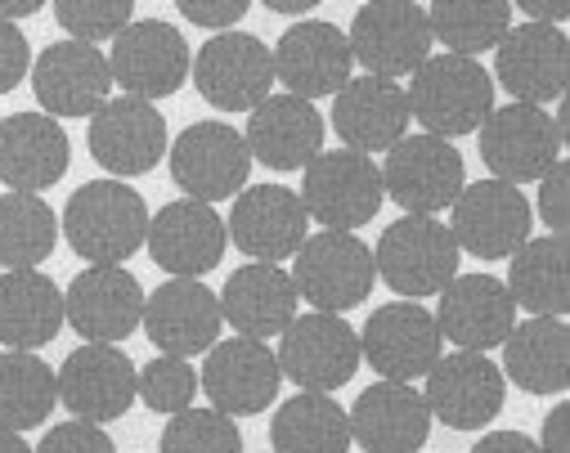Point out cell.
Wrapping results in <instances>:
<instances>
[{"label":"cell","mask_w":570,"mask_h":453,"mask_svg":"<svg viewBox=\"0 0 570 453\" xmlns=\"http://www.w3.org/2000/svg\"><path fill=\"white\" fill-rule=\"evenodd\" d=\"M494 81L517 104H552L570 86V41L557 23H517L494 46Z\"/></svg>","instance_id":"obj_18"},{"label":"cell","mask_w":570,"mask_h":453,"mask_svg":"<svg viewBox=\"0 0 570 453\" xmlns=\"http://www.w3.org/2000/svg\"><path fill=\"white\" fill-rule=\"evenodd\" d=\"M278 373L302 391H342L360 373V333L342 315H297L288 328L278 333Z\"/></svg>","instance_id":"obj_11"},{"label":"cell","mask_w":570,"mask_h":453,"mask_svg":"<svg viewBox=\"0 0 570 453\" xmlns=\"http://www.w3.org/2000/svg\"><path fill=\"white\" fill-rule=\"evenodd\" d=\"M557 158H566V144L552 126V112L539 104H503L490 108L481 121V163L494 180L508 185H534Z\"/></svg>","instance_id":"obj_14"},{"label":"cell","mask_w":570,"mask_h":453,"mask_svg":"<svg viewBox=\"0 0 570 453\" xmlns=\"http://www.w3.org/2000/svg\"><path fill=\"white\" fill-rule=\"evenodd\" d=\"M297 306H302V296L293 287V274L283 265H265V260L238 265L220 292V319L238 337H256V342L278 337L297 319Z\"/></svg>","instance_id":"obj_31"},{"label":"cell","mask_w":570,"mask_h":453,"mask_svg":"<svg viewBox=\"0 0 570 453\" xmlns=\"http://www.w3.org/2000/svg\"><path fill=\"white\" fill-rule=\"evenodd\" d=\"M37 453H117V444H112V435L104 426L81 422V417H68V422H59V426L46 431V440H41Z\"/></svg>","instance_id":"obj_42"},{"label":"cell","mask_w":570,"mask_h":453,"mask_svg":"<svg viewBox=\"0 0 570 453\" xmlns=\"http://www.w3.org/2000/svg\"><path fill=\"white\" fill-rule=\"evenodd\" d=\"M46 6V0H0V19H28V14H37Z\"/></svg>","instance_id":"obj_50"},{"label":"cell","mask_w":570,"mask_h":453,"mask_svg":"<svg viewBox=\"0 0 570 453\" xmlns=\"http://www.w3.org/2000/svg\"><path fill=\"white\" fill-rule=\"evenodd\" d=\"M534 229V207L521 194V185L508 180H472L450 203V234L459 252L476 260H508Z\"/></svg>","instance_id":"obj_8"},{"label":"cell","mask_w":570,"mask_h":453,"mask_svg":"<svg viewBox=\"0 0 570 453\" xmlns=\"http://www.w3.org/2000/svg\"><path fill=\"white\" fill-rule=\"evenodd\" d=\"M269 444L274 453H346L355 440H351V417L333 395L302 391L274 408Z\"/></svg>","instance_id":"obj_35"},{"label":"cell","mask_w":570,"mask_h":453,"mask_svg":"<svg viewBox=\"0 0 570 453\" xmlns=\"http://www.w3.org/2000/svg\"><path fill=\"white\" fill-rule=\"evenodd\" d=\"M72 158L68 130L50 112H10L0 121V185L14 194H41L63 180Z\"/></svg>","instance_id":"obj_28"},{"label":"cell","mask_w":570,"mask_h":453,"mask_svg":"<svg viewBox=\"0 0 570 453\" xmlns=\"http://www.w3.org/2000/svg\"><path fill=\"white\" fill-rule=\"evenodd\" d=\"M409 99L404 86L391 77H351L333 95V130L355 154H386L391 144L409 135Z\"/></svg>","instance_id":"obj_30"},{"label":"cell","mask_w":570,"mask_h":453,"mask_svg":"<svg viewBox=\"0 0 570 453\" xmlns=\"http://www.w3.org/2000/svg\"><path fill=\"white\" fill-rule=\"evenodd\" d=\"M534 185H539V216H543V229L566 234V229H570V163L557 158Z\"/></svg>","instance_id":"obj_43"},{"label":"cell","mask_w":570,"mask_h":453,"mask_svg":"<svg viewBox=\"0 0 570 453\" xmlns=\"http://www.w3.org/2000/svg\"><path fill=\"white\" fill-rule=\"evenodd\" d=\"M167 163H171V180L185 189V198L212 203V207L234 198V194H243L247 176H252L247 139L229 121H194V126H185L167 144Z\"/></svg>","instance_id":"obj_7"},{"label":"cell","mask_w":570,"mask_h":453,"mask_svg":"<svg viewBox=\"0 0 570 453\" xmlns=\"http://www.w3.org/2000/svg\"><path fill=\"white\" fill-rule=\"evenodd\" d=\"M50 6L59 28L72 41H90V46L112 41L135 14V0H50Z\"/></svg>","instance_id":"obj_41"},{"label":"cell","mask_w":570,"mask_h":453,"mask_svg":"<svg viewBox=\"0 0 570 453\" xmlns=\"http://www.w3.org/2000/svg\"><path fill=\"white\" fill-rule=\"evenodd\" d=\"M135 364L121 346L112 342H86L77 346L63 368H55V382H59V404L81 417V422H95V426H108V422H121L135 404Z\"/></svg>","instance_id":"obj_17"},{"label":"cell","mask_w":570,"mask_h":453,"mask_svg":"<svg viewBox=\"0 0 570 453\" xmlns=\"http://www.w3.org/2000/svg\"><path fill=\"white\" fill-rule=\"evenodd\" d=\"M59 247V216L41 194H0V265L37 269Z\"/></svg>","instance_id":"obj_38"},{"label":"cell","mask_w":570,"mask_h":453,"mask_svg":"<svg viewBox=\"0 0 570 453\" xmlns=\"http://www.w3.org/2000/svg\"><path fill=\"white\" fill-rule=\"evenodd\" d=\"M90 158L112 176V180H135L149 176L167 158V117L135 95L108 99L90 117Z\"/></svg>","instance_id":"obj_15"},{"label":"cell","mask_w":570,"mask_h":453,"mask_svg":"<svg viewBox=\"0 0 570 453\" xmlns=\"http://www.w3.org/2000/svg\"><path fill=\"white\" fill-rule=\"evenodd\" d=\"M409 117L441 139H459L481 130V121L494 108V77L481 68V59L468 55H426L404 86Z\"/></svg>","instance_id":"obj_1"},{"label":"cell","mask_w":570,"mask_h":453,"mask_svg":"<svg viewBox=\"0 0 570 453\" xmlns=\"http://www.w3.org/2000/svg\"><path fill=\"white\" fill-rule=\"evenodd\" d=\"M508 292H512V301H517V311L566 319V311H570L566 234L525 238V243L512 252V265H508Z\"/></svg>","instance_id":"obj_34"},{"label":"cell","mask_w":570,"mask_h":453,"mask_svg":"<svg viewBox=\"0 0 570 453\" xmlns=\"http://www.w3.org/2000/svg\"><path fill=\"white\" fill-rule=\"evenodd\" d=\"M0 453H37L19 431H0Z\"/></svg>","instance_id":"obj_52"},{"label":"cell","mask_w":570,"mask_h":453,"mask_svg":"<svg viewBox=\"0 0 570 453\" xmlns=\"http://www.w3.org/2000/svg\"><path fill=\"white\" fill-rule=\"evenodd\" d=\"M63 238L90 265H121L149 238V207L126 180H90L63 207Z\"/></svg>","instance_id":"obj_2"},{"label":"cell","mask_w":570,"mask_h":453,"mask_svg":"<svg viewBox=\"0 0 570 453\" xmlns=\"http://www.w3.org/2000/svg\"><path fill=\"white\" fill-rule=\"evenodd\" d=\"M422 400L432 408L436 422L450 431H481L499 417L508 377L485 351H454L432 364V373L422 377Z\"/></svg>","instance_id":"obj_16"},{"label":"cell","mask_w":570,"mask_h":453,"mask_svg":"<svg viewBox=\"0 0 570 453\" xmlns=\"http://www.w3.org/2000/svg\"><path fill=\"white\" fill-rule=\"evenodd\" d=\"M351 59L368 77H409L426 55H432V23L417 0H364L351 19Z\"/></svg>","instance_id":"obj_9"},{"label":"cell","mask_w":570,"mask_h":453,"mask_svg":"<svg viewBox=\"0 0 570 453\" xmlns=\"http://www.w3.org/2000/svg\"><path fill=\"white\" fill-rule=\"evenodd\" d=\"M145 319V287L121 265H86L63 292V324L86 342H121Z\"/></svg>","instance_id":"obj_22"},{"label":"cell","mask_w":570,"mask_h":453,"mask_svg":"<svg viewBox=\"0 0 570 453\" xmlns=\"http://www.w3.org/2000/svg\"><path fill=\"white\" fill-rule=\"evenodd\" d=\"M63 328V292L41 269H6L0 274V346L6 351H41Z\"/></svg>","instance_id":"obj_32"},{"label":"cell","mask_w":570,"mask_h":453,"mask_svg":"<svg viewBox=\"0 0 570 453\" xmlns=\"http://www.w3.org/2000/svg\"><path fill=\"white\" fill-rule=\"evenodd\" d=\"M225 229L243 256L283 265L311 238V216H306L302 194L283 189V185H252V189L234 194V211H229Z\"/></svg>","instance_id":"obj_19"},{"label":"cell","mask_w":570,"mask_h":453,"mask_svg":"<svg viewBox=\"0 0 570 453\" xmlns=\"http://www.w3.org/2000/svg\"><path fill=\"white\" fill-rule=\"evenodd\" d=\"M503 377L525 395H561L570 386V328L552 315H530L503 337Z\"/></svg>","instance_id":"obj_33"},{"label":"cell","mask_w":570,"mask_h":453,"mask_svg":"<svg viewBox=\"0 0 570 453\" xmlns=\"http://www.w3.org/2000/svg\"><path fill=\"white\" fill-rule=\"evenodd\" d=\"M278 360L256 337H225L207 351L198 368V391H207L212 408L229 417H256L278 400Z\"/></svg>","instance_id":"obj_20"},{"label":"cell","mask_w":570,"mask_h":453,"mask_svg":"<svg viewBox=\"0 0 570 453\" xmlns=\"http://www.w3.org/2000/svg\"><path fill=\"white\" fill-rule=\"evenodd\" d=\"M28 72H32V50H28L23 28L0 19V95H10Z\"/></svg>","instance_id":"obj_44"},{"label":"cell","mask_w":570,"mask_h":453,"mask_svg":"<svg viewBox=\"0 0 570 453\" xmlns=\"http://www.w3.org/2000/svg\"><path fill=\"white\" fill-rule=\"evenodd\" d=\"M247 154L269 171H302L315 154H324V117L311 99L269 95L247 112Z\"/></svg>","instance_id":"obj_27"},{"label":"cell","mask_w":570,"mask_h":453,"mask_svg":"<svg viewBox=\"0 0 570 453\" xmlns=\"http://www.w3.org/2000/svg\"><path fill=\"white\" fill-rule=\"evenodd\" d=\"M441 355H445V337L436 328V315L417 306V301L377 306L360 333V360L382 382H417L432 373Z\"/></svg>","instance_id":"obj_12"},{"label":"cell","mask_w":570,"mask_h":453,"mask_svg":"<svg viewBox=\"0 0 570 453\" xmlns=\"http://www.w3.org/2000/svg\"><path fill=\"white\" fill-rule=\"evenodd\" d=\"M59 404L55 368L37 351L0 355V431H37Z\"/></svg>","instance_id":"obj_36"},{"label":"cell","mask_w":570,"mask_h":453,"mask_svg":"<svg viewBox=\"0 0 570 453\" xmlns=\"http://www.w3.org/2000/svg\"><path fill=\"white\" fill-rule=\"evenodd\" d=\"M269 55H274V81L288 86V95L311 99V104L337 95L355 72L346 32L324 23V19L293 23L288 32L278 37V46Z\"/></svg>","instance_id":"obj_23"},{"label":"cell","mask_w":570,"mask_h":453,"mask_svg":"<svg viewBox=\"0 0 570 453\" xmlns=\"http://www.w3.org/2000/svg\"><path fill=\"white\" fill-rule=\"evenodd\" d=\"M189 68H194V55H189V41L176 23L130 19L112 37L108 72H112V86H121V95L158 104L185 86Z\"/></svg>","instance_id":"obj_10"},{"label":"cell","mask_w":570,"mask_h":453,"mask_svg":"<svg viewBox=\"0 0 570 453\" xmlns=\"http://www.w3.org/2000/svg\"><path fill=\"white\" fill-rule=\"evenodd\" d=\"M426 23H432V41H441L445 55L476 59L508 37L512 0H432Z\"/></svg>","instance_id":"obj_37"},{"label":"cell","mask_w":570,"mask_h":453,"mask_svg":"<svg viewBox=\"0 0 570 453\" xmlns=\"http://www.w3.org/2000/svg\"><path fill=\"white\" fill-rule=\"evenodd\" d=\"M512 10L530 14V23H566L570 19V0H512Z\"/></svg>","instance_id":"obj_48"},{"label":"cell","mask_w":570,"mask_h":453,"mask_svg":"<svg viewBox=\"0 0 570 453\" xmlns=\"http://www.w3.org/2000/svg\"><path fill=\"white\" fill-rule=\"evenodd\" d=\"M351 440L364 453H417L432 435V408L413 382H373L346 408Z\"/></svg>","instance_id":"obj_29"},{"label":"cell","mask_w":570,"mask_h":453,"mask_svg":"<svg viewBox=\"0 0 570 453\" xmlns=\"http://www.w3.org/2000/svg\"><path fill=\"white\" fill-rule=\"evenodd\" d=\"M436 296V328L459 351H494L517 324V301L494 274H454Z\"/></svg>","instance_id":"obj_25"},{"label":"cell","mask_w":570,"mask_h":453,"mask_svg":"<svg viewBox=\"0 0 570 453\" xmlns=\"http://www.w3.org/2000/svg\"><path fill=\"white\" fill-rule=\"evenodd\" d=\"M198 395V368L180 355H158L135 373V400H145L154 413H180Z\"/></svg>","instance_id":"obj_40"},{"label":"cell","mask_w":570,"mask_h":453,"mask_svg":"<svg viewBox=\"0 0 570 453\" xmlns=\"http://www.w3.org/2000/svg\"><path fill=\"white\" fill-rule=\"evenodd\" d=\"M198 95L220 112H252L261 99H269L274 86V55L256 32H216L207 46H198L189 68Z\"/></svg>","instance_id":"obj_13"},{"label":"cell","mask_w":570,"mask_h":453,"mask_svg":"<svg viewBox=\"0 0 570 453\" xmlns=\"http://www.w3.org/2000/svg\"><path fill=\"white\" fill-rule=\"evenodd\" d=\"M158 453H243V435L220 408H180L163 426Z\"/></svg>","instance_id":"obj_39"},{"label":"cell","mask_w":570,"mask_h":453,"mask_svg":"<svg viewBox=\"0 0 570 453\" xmlns=\"http://www.w3.org/2000/svg\"><path fill=\"white\" fill-rule=\"evenodd\" d=\"M459 256L463 252H459L450 225H441L436 216H400L382 229V238L373 247L377 278L404 301L436 296L459 274Z\"/></svg>","instance_id":"obj_4"},{"label":"cell","mask_w":570,"mask_h":453,"mask_svg":"<svg viewBox=\"0 0 570 453\" xmlns=\"http://www.w3.org/2000/svg\"><path fill=\"white\" fill-rule=\"evenodd\" d=\"M176 10L198 23V28H212V32H229L247 10L252 0H176Z\"/></svg>","instance_id":"obj_45"},{"label":"cell","mask_w":570,"mask_h":453,"mask_svg":"<svg viewBox=\"0 0 570 453\" xmlns=\"http://www.w3.org/2000/svg\"><path fill=\"white\" fill-rule=\"evenodd\" d=\"M472 453H539V444L525 431H490L472 444Z\"/></svg>","instance_id":"obj_47"},{"label":"cell","mask_w":570,"mask_h":453,"mask_svg":"<svg viewBox=\"0 0 570 453\" xmlns=\"http://www.w3.org/2000/svg\"><path fill=\"white\" fill-rule=\"evenodd\" d=\"M293 287L306 306L324 311V315H346L355 306H364L373 283H377V265H373V247L346 229H320L311 234L297 256H293Z\"/></svg>","instance_id":"obj_3"},{"label":"cell","mask_w":570,"mask_h":453,"mask_svg":"<svg viewBox=\"0 0 570 453\" xmlns=\"http://www.w3.org/2000/svg\"><path fill=\"white\" fill-rule=\"evenodd\" d=\"M382 171V194L404 211V216H441L468 185L463 154L441 139V135H404L400 144L386 148Z\"/></svg>","instance_id":"obj_5"},{"label":"cell","mask_w":570,"mask_h":453,"mask_svg":"<svg viewBox=\"0 0 570 453\" xmlns=\"http://www.w3.org/2000/svg\"><path fill=\"white\" fill-rule=\"evenodd\" d=\"M139 328L149 333V342L163 355H207L220 342V296L203 283V278H167L163 287H154L145 296V319Z\"/></svg>","instance_id":"obj_21"},{"label":"cell","mask_w":570,"mask_h":453,"mask_svg":"<svg viewBox=\"0 0 570 453\" xmlns=\"http://www.w3.org/2000/svg\"><path fill=\"white\" fill-rule=\"evenodd\" d=\"M552 104H557V112H552V126H557L561 144H570V104H566V95H561V99H552Z\"/></svg>","instance_id":"obj_51"},{"label":"cell","mask_w":570,"mask_h":453,"mask_svg":"<svg viewBox=\"0 0 570 453\" xmlns=\"http://www.w3.org/2000/svg\"><path fill=\"white\" fill-rule=\"evenodd\" d=\"M566 426H570V404L561 400V404H552V413L543 417V435L534 440L539 453H570V444H566Z\"/></svg>","instance_id":"obj_46"},{"label":"cell","mask_w":570,"mask_h":453,"mask_svg":"<svg viewBox=\"0 0 570 453\" xmlns=\"http://www.w3.org/2000/svg\"><path fill=\"white\" fill-rule=\"evenodd\" d=\"M32 95L50 117H95L112 99L108 55L90 41H55L32 63Z\"/></svg>","instance_id":"obj_24"},{"label":"cell","mask_w":570,"mask_h":453,"mask_svg":"<svg viewBox=\"0 0 570 453\" xmlns=\"http://www.w3.org/2000/svg\"><path fill=\"white\" fill-rule=\"evenodd\" d=\"M302 171H306V180H302L306 216L320 220L324 229L355 234L386 203L377 163L368 154H355V148H328V154H315Z\"/></svg>","instance_id":"obj_6"},{"label":"cell","mask_w":570,"mask_h":453,"mask_svg":"<svg viewBox=\"0 0 570 453\" xmlns=\"http://www.w3.org/2000/svg\"><path fill=\"white\" fill-rule=\"evenodd\" d=\"M149 256L171 278H203L212 274L229 252V229L212 203L176 198L149 220Z\"/></svg>","instance_id":"obj_26"},{"label":"cell","mask_w":570,"mask_h":453,"mask_svg":"<svg viewBox=\"0 0 570 453\" xmlns=\"http://www.w3.org/2000/svg\"><path fill=\"white\" fill-rule=\"evenodd\" d=\"M265 10H274V14H311V10H320L324 0H261Z\"/></svg>","instance_id":"obj_49"}]
</instances>
